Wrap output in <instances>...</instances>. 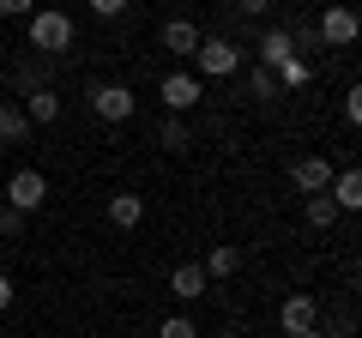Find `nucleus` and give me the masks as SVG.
Segmentation results:
<instances>
[{"label": "nucleus", "mask_w": 362, "mask_h": 338, "mask_svg": "<svg viewBox=\"0 0 362 338\" xmlns=\"http://www.w3.org/2000/svg\"><path fill=\"white\" fill-rule=\"evenodd\" d=\"M242 73V49L230 37H199L194 49V78H235Z\"/></svg>", "instance_id": "1"}, {"label": "nucleus", "mask_w": 362, "mask_h": 338, "mask_svg": "<svg viewBox=\"0 0 362 338\" xmlns=\"http://www.w3.org/2000/svg\"><path fill=\"white\" fill-rule=\"evenodd\" d=\"M30 49L37 54H66L73 49V18L54 13V6H37L30 13Z\"/></svg>", "instance_id": "2"}, {"label": "nucleus", "mask_w": 362, "mask_h": 338, "mask_svg": "<svg viewBox=\"0 0 362 338\" xmlns=\"http://www.w3.org/2000/svg\"><path fill=\"white\" fill-rule=\"evenodd\" d=\"M362 37V18L350 0H332L320 18H314V42H332V49H350V42Z\"/></svg>", "instance_id": "3"}, {"label": "nucleus", "mask_w": 362, "mask_h": 338, "mask_svg": "<svg viewBox=\"0 0 362 338\" xmlns=\"http://www.w3.org/2000/svg\"><path fill=\"white\" fill-rule=\"evenodd\" d=\"M42 199H49V175H42V169H13V175H6V206L13 211H42Z\"/></svg>", "instance_id": "4"}, {"label": "nucleus", "mask_w": 362, "mask_h": 338, "mask_svg": "<svg viewBox=\"0 0 362 338\" xmlns=\"http://www.w3.org/2000/svg\"><path fill=\"white\" fill-rule=\"evenodd\" d=\"M314 326H320V302H314L308 290H296V296H284V302H278V332H284V338L314 332Z\"/></svg>", "instance_id": "5"}, {"label": "nucleus", "mask_w": 362, "mask_h": 338, "mask_svg": "<svg viewBox=\"0 0 362 338\" xmlns=\"http://www.w3.org/2000/svg\"><path fill=\"white\" fill-rule=\"evenodd\" d=\"M157 97H163V109H169V115H187V109H199V78L175 66V73H163V78H157Z\"/></svg>", "instance_id": "6"}, {"label": "nucleus", "mask_w": 362, "mask_h": 338, "mask_svg": "<svg viewBox=\"0 0 362 338\" xmlns=\"http://www.w3.org/2000/svg\"><path fill=\"white\" fill-rule=\"evenodd\" d=\"M332 175H338V169L326 163L320 151H308V157H296V163H290V187H296V194H326V187H332Z\"/></svg>", "instance_id": "7"}, {"label": "nucleus", "mask_w": 362, "mask_h": 338, "mask_svg": "<svg viewBox=\"0 0 362 338\" xmlns=\"http://www.w3.org/2000/svg\"><path fill=\"white\" fill-rule=\"evenodd\" d=\"M90 109H97L103 121H133V91L103 78V85H90Z\"/></svg>", "instance_id": "8"}, {"label": "nucleus", "mask_w": 362, "mask_h": 338, "mask_svg": "<svg viewBox=\"0 0 362 338\" xmlns=\"http://www.w3.org/2000/svg\"><path fill=\"white\" fill-rule=\"evenodd\" d=\"M30 115V127H54V121H61V91H54V85H37V91H25V103H18Z\"/></svg>", "instance_id": "9"}, {"label": "nucleus", "mask_w": 362, "mask_h": 338, "mask_svg": "<svg viewBox=\"0 0 362 338\" xmlns=\"http://www.w3.org/2000/svg\"><path fill=\"white\" fill-rule=\"evenodd\" d=\"M199 37H206V30H199L194 18H169V25H163V49L175 54V61H194V49H199Z\"/></svg>", "instance_id": "10"}, {"label": "nucleus", "mask_w": 362, "mask_h": 338, "mask_svg": "<svg viewBox=\"0 0 362 338\" xmlns=\"http://www.w3.org/2000/svg\"><path fill=\"white\" fill-rule=\"evenodd\" d=\"M169 290H175V302H199L211 290V278L199 272V260H181L175 272H169Z\"/></svg>", "instance_id": "11"}, {"label": "nucleus", "mask_w": 362, "mask_h": 338, "mask_svg": "<svg viewBox=\"0 0 362 338\" xmlns=\"http://www.w3.org/2000/svg\"><path fill=\"white\" fill-rule=\"evenodd\" d=\"M290 54H302V49L290 42V30H284V25H272L266 37H259V66H272V73H278V66H284Z\"/></svg>", "instance_id": "12"}, {"label": "nucleus", "mask_w": 362, "mask_h": 338, "mask_svg": "<svg viewBox=\"0 0 362 338\" xmlns=\"http://www.w3.org/2000/svg\"><path fill=\"white\" fill-rule=\"evenodd\" d=\"M30 133H37V127H30L25 109H18V103H0V145H30Z\"/></svg>", "instance_id": "13"}, {"label": "nucleus", "mask_w": 362, "mask_h": 338, "mask_svg": "<svg viewBox=\"0 0 362 338\" xmlns=\"http://www.w3.org/2000/svg\"><path fill=\"white\" fill-rule=\"evenodd\" d=\"M326 194H332V206H338V211H362V175H356V169H338Z\"/></svg>", "instance_id": "14"}, {"label": "nucleus", "mask_w": 362, "mask_h": 338, "mask_svg": "<svg viewBox=\"0 0 362 338\" xmlns=\"http://www.w3.org/2000/svg\"><path fill=\"white\" fill-rule=\"evenodd\" d=\"M109 223H115V230H139L145 223V199L139 194H109Z\"/></svg>", "instance_id": "15"}, {"label": "nucleus", "mask_w": 362, "mask_h": 338, "mask_svg": "<svg viewBox=\"0 0 362 338\" xmlns=\"http://www.w3.org/2000/svg\"><path fill=\"white\" fill-rule=\"evenodd\" d=\"M157 145H163V151H175V157H187V151H194V127H187L181 115H169L163 127H157Z\"/></svg>", "instance_id": "16"}, {"label": "nucleus", "mask_w": 362, "mask_h": 338, "mask_svg": "<svg viewBox=\"0 0 362 338\" xmlns=\"http://www.w3.org/2000/svg\"><path fill=\"white\" fill-rule=\"evenodd\" d=\"M235 266H242V247H235V242H218V247L206 254V266H199V272H206V278H230Z\"/></svg>", "instance_id": "17"}, {"label": "nucleus", "mask_w": 362, "mask_h": 338, "mask_svg": "<svg viewBox=\"0 0 362 338\" xmlns=\"http://www.w3.org/2000/svg\"><path fill=\"white\" fill-rule=\"evenodd\" d=\"M308 78H314V61H308V54H290V61L278 66V91H302Z\"/></svg>", "instance_id": "18"}, {"label": "nucleus", "mask_w": 362, "mask_h": 338, "mask_svg": "<svg viewBox=\"0 0 362 338\" xmlns=\"http://www.w3.org/2000/svg\"><path fill=\"white\" fill-rule=\"evenodd\" d=\"M302 211H308V223H314V230H332V223L344 218V211L332 206V194H308V206H302Z\"/></svg>", "instance_id": "19"}, {"label": "nucleus", "mask_w": 362, "mask_h": 338, "mask_svg": "<svg viewBox=\"0 0 362 338\" xmlns=\"http://www.w3.org/2000/svg\"><path fill=\"white\" fill-rule=\"evenodd\" d=\"M247 97H254V103L284 97V91H278V73H272V66H254V73H247Z\"/></svg>", "instance_id": "20"}, {"label": "nucleus", "mask_w": 362, "mask_h": 338, "mask_svg": "<svg viewBox=\"0 0 362 338\" xmlns=\"http://www.w3.org/2000/svg\"><path fill=\"white\" fill-rule=\"evenodd\" d=\"M157 338H199V326L187 320V314H169V320L157 326Z\"/></svg>", "instance_id": "21"}, {"label": "nucleus", "mask_w": 362, "mask_h": 338, "mask_svg": "<svg viewBox=\"0 0 362 338\" xmlns=\"http://www.w3.org/2000/svg\"><path fill=\"white\" fill-rule=\"evenodd\" d=\"M0 235H6V242H18V235H25V211L0 206Z\"/></svg>", "instance_id": "22"}, {"label": "nucleus", "mask_w": 362, "mask_h": 338, "mask_svg": "<svg viewBox=\"0 0 362 338\" xmlns=\"http://www.w3.org/2000/svg\"><path fill=\"white\" fill-rule=\"evenodd\" d=\"M85 6H90V13H97V18H121V13H127V6H133V0H85Z\"/></svg>", "instance_id": "23"}, {"label": "nucleus", "mask_w": 362, "mask_h": 338, "mask_svg": "<svg viewBox=\"0 0 362 338\" xmlns=\"http://www.w3.org/2000/svg\"><path fill=\"white\" fill-rule=\"evenodd\" d=\"M344 121H350V127L362 121V85H350V91H344Z\"/></svg>", "instance_id": "24"}, {"label": "nucleus", "mask_w": 362, "mask_h": 338, "mask_svg": "<svg viewBox=\"0 0 362 338\" xmlns=\"http://www.w3.org/2000/svg\"><path fill=\"white\" fill-rule=\"evenodd\" d=\"M37 13V0H0V18H30Z\"/></svg>", "instance_id": "25"}, {"label": "nucleus", "mask_w": 362, "mask_h": 338, "mask_svg": "<svg viewBox=\"0 0 362 338\" xmlns=\"http://www.w3.org/2000/svg\"><path fill=\"white\" fill-rule=\"evenodd\" d=\"M235 6H242L247 18H266V13H272V0H235Z\"/></svg>", "instance_id": "26"}, {"label": "nucleus", "mask_w": 362, "mask_h": 338, "mask_svg": "<svg viewBox=\"0 0 362 338\" xmlns=\"http://www.w3.org/2000/svg\"><path fill=\"white\" fill-rule=\"evenodd\" d=\"M13 296H18V290H13V278H6V272H0V314H6V308H13Z\"/></svg>", "instance_id": "27"}, {"label": "nucleus", "mask_w": 362, "mask_h": 338, "mask_svg": "<svg viewBox=\"0 0 362 338\" xmlns=\"http://www.w3.org/2000/svg\"><path fill=\"white\" fill-rule=\"evenodd\" d=\"M296 338H326V332H320V326H314V332H296Z\"/></svg>", "instance_id": "28"}]
</instances>
